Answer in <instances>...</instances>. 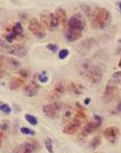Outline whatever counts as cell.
<instances>
[{"instance_id": "23", "label": "cell", "mask_w": 121, "mask_h": 153, "mask_svg": "<svg viewBox=\"0 0 121 153\" xmlns=\"http://www.w3.org/2000/svg\"><path fill=\"white\" fill-rule=\"evenodd\" d=\"M44 145L47 149V151L49 152V153H54L53 152V144H52V140L50 137L45 138L44 140Z\"/></svg>"}, {"instance_id": "28", "label": "cell", "mask_w": 121, "mask_h": 153, "mask_svg": "<svg viewBox=\"0 0 121 153\" xmlns=\"http://www.w3.org/2000/svg\"><path fill=\"white\" fill-rule=\"evenodd\" d=\"M20 133L25 134V135H35L36 134V132L34 130L28 128V127H25V126L20 128Z\"/></svg>"}, {"instance_id": "9", "label": "cell", "mask_w": 121, "mask_h": 153, "mask_svg": "<svg viewBox=\"0 0 121 153\" xmlns=\"http://www.w3.org/2000/svg\"><path fill=\"white\" fill-rule=\"evenodd\" d=\"M28 30H30V32L36 37V38L42 39V38L46 37V32L45 30L43 28V26L36 19L33 18L29 21L28 22Z\"/></svg>"}, {"instance_id": "11", "label": "cell", "mask_w": 121, "mask_h": 153, "mask_svg": "<svg viewBox=\"0 0 121 153\" xmlns=\"http://www.w3.org/2000/svg\"><path fill=\"white\" fill-rule=\"evenodd\" d=\"M85 76L87 81L92 84H98L103 77V72L101 69L97 66H91L88 71L85 73Z\"/></svg>"}, {"instance_id": "2", "label": "cell", "mask_w": 121, "mask_h": 153, "mask_svg": "<svg viewBox=\"0 0 121 153\" xmlns=\"http://www.w3.org/2000/svg\"><path fill=\"white\" fill-rule=\"evenodd\" d=\"M121 93V71L115 72L108 81L104 89L103 97L107 102H112L118 98Z\"/></svg>"}, {"instance_id": "38", "label": "cell", "mask_w": 121, "mask_h": 153, "mask_svg": "<svg viewBox=\"0 0 121 153\" xmlns=\"http://www.w3.org/2000/svg\"><path fill=\"white\" fill-rule=\"evenodd\" d=\"M95 153H102V152H95Z\"/></svg>"}, {"instance_id": "3", "label": "cell", "mask_w": 121, "mask_h": 153, "mask_svg": "<svg viewBox=\"0 0 121 153\" xmlns=\"http://www.w3.org/2000/svg\"><path fill=\"white\" fill-rule=\"evenodd\" d=\"M111 20L112 15L106 8L96 7L90 16L91 27L94 30H103L110 24Z\"/></svg>"}, {"instance_id": "37", "label": "cell", "mask_w": 121, "mask_h": 153, "mask_svg": "<svg viewBox=\"0 0 121 153\" xmlns=\"http://www.w3.org/2000/svg\"><path fill=\"white\" fill-rule=\"evenodd\" d=\"M119 67L121 69V58L120 60V62H119Z\"/></svg>"}, {"instance_id": "6", "label": "cell", "mask_w": 121, "mask_h": 153, "mask_svg": "<svg viewBox=\"0 0 121 153\" xmlns=\"http://www.w3.org/2000/svg\"><path fill=\"white\" fill-rule=\"evenodd\" d=\"M40 149V144L36 140H28L19 145H17L12 153H34L38 152Z\"/></svg>"}, {"instance_id": "15", "label": "cell", "mask_w": 121, "mask_h": 153, "mask_svg": "<svg viewBox=\"0 0 121 153\" xmlns=\"http://www.w3.org/2000/svg\"><path fill=\"white\" fill-rule=\"evenodd\" d=\"M54 13L57 16V18L58 19L59 23H61L63 26H66V23L68 22V18H67V15H66V11L64 9H62V8H58L55 11Z\"/></svg>"}, {"instance_id": "4", "label": "cell", "mask_w": 121, "mask_h": 153, "mask_svg": "<svg viewBox=\"0 0 121 153\" xmlns=\"http://www.w3.org/2000/svg\"><path fill=\"white\" fill-rule=\"evenodd\" d=\"M1 46L8 53L17 56V57H25L28 53V50L22 44H10L4 39L1 40Z\"/></svg>"}, {"instance_id": "24", "label": "cell", "mask_w": 121, "mask_h": 153, "mask_svg": "<svg viewBox=\"0 0 121 153\" xmlns=\"http://www.w3.org/2000/svg\"><path fill=\"white\" fill-rule=\"evenodd\" d=\"M25 118H26V120H27L30 125H32V126H36L37 123H38L37 118H36L35 116H33V115L26 114L25 115Z\"/></svg>"}, {"instance_id": "32", "label": "cell", "mask_w": 121, "mask_h": 153, "mask_svg": "<svg viewBox=\"0 0 121 153\" xmlns=\"http://www.w3.org/2000/svg\"><path fill=\"white\" fill-rule=\"evenodd\" d=\"M46 48L48 50H50V52H52V53H56L58 50V46L57 45H55V44H48L46 45Z\"/></svg>"}, {"instance_id": "33", "label": "cell", "mask_w": 121, "mask_h": 153, "mask_svg": "<svg viewBox=\"0 0 121 153\" xmlns=\"http://www.w3.org/2000/svg\"><path fill=\"white\" fill-rule=\"evenodd\" d=\"M121 112V100L119 102V103L117 104L116 108L114 109V111L112 112V114H119Z\"/></svg>"}, {"instance_id": "21", "label": "cell", "mask_w": 121, "mask_h": 153, "mask_svg": "<svg viewBox=\"0 0 121 153\" xmlns=\"http://www.w3.org/2000/svg\"><path fill=\"white\" fill-rule=\"evenodd\" d=\"M12 31H13L16 35H18L19 37H21V36L23 35V27H22V25H21L20 22L15 23V25L12 28Z\"/></svg>"}, {"instance_id": "18", "label": "cell", "mask_w": 121, "mask_h": 153, "mask_svg": "<svg viewBox=\"0 0 121 153\" xmlns=\"http://www.w3.org/2000/svg\"><path fill=\"white\" fill-rule=\"evenodd\" d=\"M3 38H4V40H5L6 42H8V43H10V44H12V42H13L14 40H16L17 38H20V37H19L18 35H16V34L12 31V30H8L7 32H5V33L3 35Z\"/></svg>"}, {"instance_id": "7", "label": "cell", "mask_w": 121, "mask_h": 153, "mask_svg": "<svg viewBox=\"0 0 121 153\" xmlns=\"http://www.w3.org/2000/svg\"><path fill=\"white\" fill-rule=\"evenodd\" d=\"M103 123V118L100 116L95 115L93 120H91L90 122L87 123L81 129V136L82 137H86L87 135H89L90 134L95 132L102 125Z\"/></svg>"}, {"instance_id": "34", "label": "cell", "mask_w": 121, "mask_h": 153, "mask_svg": "<svg viewBox=\"0 0 121 153\" xmlns=\"http://www.w3.org/2000/svg\"><path fill=\"white\" fill-rule=\"evenodd\" d=\"M90 101H91V99H90V98H86V99H85V102H84V103H85L86 105H87V104H89Z\"/></svg>"}, {"instance_id": "36", "label": "cell", "mask_w": 121, "mask_h": 153, "mask_svg": "<svg viewBox=\"0 0 121 153\" xmlns=\"http://www.w3.org/2000/svg\"><path fill=\"white\" fill-rule=\"evenodd\" d=\"M118 5H119V7H120V9L121 11V2H118Z\"/></svg>"}, {"instance_id": "26", "label": "cell", "mask_w": 121, "mask_h": 153, "mask_svg": "<svg viewBox=\"0 0 121 153\" xmlns=\"http://www.w3.org/2000/svg\"><path fill=\"white\" fill-rule=\"evenodd\" d=\"M10 126H11V123L8 120H3L1 122V133L4 134V132H7L10 129Z\"/></svg>"}, {"instance_id": "30", "label": "cell", "mask_w": 121, "mask_h": 153, "mask_svg": "<svg viewBox=\"0 0 121 153\" xmlns=\"http://www.w3.org/2000/svg\"><path fill=\"white\" fill-rule=\"evenodd\" d=\"M70 88H71V90L74 93V94H81V89L79 88V86L77 85H75L74 83H71V85H70Z\"/></svg>"}, {"instance_id": "22", "label": "cell", "mask_w": 121, "mask_h": 153, "mask_svg": "<svg viewBox=\"0 0 121 153\" xmlns=\"http://www.w3.org/2000/svg\"><path fill=\"white\" fill-rule=\"evenodd\" d=\"M4 59L6 60L5 62H6L11 67H12V68H18V67L20 66V62H19L17 60H15V59H13V58H12V57H5Z\"/></svg>"}, {"instance_id": "12", "label": "cell", "mask_w": 121, "mask_h": 153, "mask_svg": "<svg viewBox=\"0 0 121 153\" xmlns=\"http://www.w3.org/2000/svg\"><path fill=\"white\" fill-rule=\"evenodd\" d=\"M104 136L108 142L114 143L120 136V128L117 126H109L104 131Z\"/></svg>"}, {"instance_id": "29", "label": "cell", "mask_w": 121, "mask_h": 153, "mask_svg": "<svg viewBox=\"0 0 121 153\" xmlns=\"http://www.w3.org/2000/svg\"><path fill=\"white\" fill-rule=\"evenodd\" d=\"M69 55V51L67 49H62L59 51V53H58V58L60 60H65L67 56Z\"/></svg>"}, {"instance_id": "1", "label": "cell", "mask_w": 121, "mask_h": 153, "mask_svg": "<svg viewBox=\"0 0 121 153\" xmlns=\"http://www.w3.org/2000/svg\"><path fill=\"white\" fill-rule=\"evenodd\" d=\"M86 28V22L81 13H77L73 14L66 27L65 38L69 42H75L82 37Z\"/></svg>"}, {"instance_id": "17", "label": "cell", "mask_w": 121, "mask_h": 153, "mask_svg": "<svg viewBox=\"0 0 121 153\" xmlns=\"http://www.w3.org/2000/svg\"><path fill=\"white\" fill-rule=\"evenodd\" d=\"M65 92V86L61 82H57L52 89L51 94L55 97H59L60 95H62Z\"/></svg>"}, {"instance_id": "10", "label": "cell", "mask_w": 121, "mask_h": 153, "mask_svg": "<svg viewBox=\"0 0 121 153\" xmlns=\"http://www.w3.org/2000/svg\"><path fill=\"white\" fill-rule=\"evenodd\" d=\"M81 117H77L76 115L64 126L63 128V132L66 134H68V135H74L75 134L80 127L81 126Z\"/></svg>"}, {"instance_id": "14", "label": "cell", "mask_w": 121, "mask_h": 153, "mask_svg": "<svg viewBox=\"0 0 121 153\" xmlns=\"http://www.w3.org/2000/svg\"><path fill=\"white\" fill-rule=\"evenodd\" d=\"M94 44V38H87L85 40H83L82 42H81L78 45V48H77V51L81 53V54H84V53H87L90 51L92 45Z\"/></svg>"}, {"instance_id": "25", "label": "cell", "mask_w": 121, "mask_h": 153, "mask_svg": "<svg viewBox=\"0 0 121 153\" xmlns=\"http://www.w3.org/2000/svg\"><path fill=\"white\" fill-rule=\"evenodd\" d=\"M0 110L4 114H10L12 112V108L7 103H4V102H1V104H0Z\"/></svg>"}, {"instance_id": "31", "label": "cell", "mask_w": 121, "mask_h": 153, "mask_svg": "<svg viewBox=\"0 0 121 153\" xmlns=\"http://www.w3.org/2000/svg\"><path fill=\"white\" fill-rule=\"evenodd\" d=\"M38 79H39L41 83H46L48 81V79H49L48 76L46 75V71H42L41 74H39L38 75Z\"/></svg>"}, {"instance_id": "5", "label": "cell", "mask_w": 121, "mask_h": 153, "mask_svg": "<svg viewBox=\"0 0 121 153\" xmlns=\"http://www.w3.org/2000/svg\"><path fill=\"white\" fill-rule=\"evenodd\" d=\"M62 110H63V104L58 102H53L42 106V111L44 115L51 119L58 118L61 114Z\"/></svg>"}, {"instance_id": "8", "label": "cell", "mask_w": 121, "mask_h": 153, "mask_svg": "<svg viewBox=\"0 0 121 153\" xmlns=\"http://www.w3.org/2000/svg\"><path fill=\"white\" fill-rule=\"evenodd\" d=\"M41 24L43 26V28L48 29L49 30H54L58 27L59 21L53 13H49L41 15Z\"/></svg>"}, {"instance_id": "19", "label": "cell", "mask_w": 121, "mask_h": 153, "mask_svg": "<svg viewBox=\"0 0 121 153\" xmlns=\"http://www.w3.org/2000/svg\"><path fill=\"white\" fill-rule=\"evenodd\" d=\"M102 143V137L100 135H95L90 142V148L92 150H95L97 149Z\"/></svg>"}, {"instance_id": "27", "label": "cell", "mask_w": 121, "mask_h": 153, "mask_svg": "<svg viewBox=\"0 0 121 153\" xmlns=\"http://www.w3.org/2000/svg\"><path fill=\"white\" fill-rule=\"evenodd\" d=\"M18 73H19L20 76H21V78H23V79L28 78L30 76V71L28 69H20Z\"/></svg>"}, {"instance_id": "35", "label": "cell", "mask_w": 121, "mask_h": 153, "mask_svg": "<svg viewBox=\"0 0 121 153\" xmlns=\"http://www.w3.org/2000/svg\"><path fill=\"white\" fill-rule=\"evenodd\" d=\"M118 43H119V45H120V49L119 50V52H121V38L119 39V42H118Z\"/></svg>"}, {"instance_id": "20", "label": "cell", "mask_w": 121, "mask_h": 153, "mask_svg": "<svg viewBox=\"0 0 121 153\" xmlns=\"http://www.w3.org/2000/svg\"><path fill=\"white\" fill-rule=\"evenodd\" d=\"M74 111L73 108H71V107L66 108L65 111H64V121L65 122H66V121L69 122V120L74 117Z\"/></svg>"}, {"instance_id": "16", "label": "cell", "mask_w": 121, "mask_h": 153, "mask_svg": "<svg viewBox=\"0 0 121 153\" xmlns=\"http://www.w3.org/2000/svg\"><path fill=\"white\" fill-rule=\"evenodd\" d=\"M24 79L21 77H13L10 83H9V88L10 90L13 91V90H17L18 88H20L21 85H23L24 84Z\"/></svg>"}, {"instance_id": "13", "label": "cell", "mask_w": 121, "mask_h": 153, "mask_svg": "<svg viewBox=\"0 0 121 153\" xmlns=\"http://www.w3.org/2000/svg\"><path fill=\"white\" fill-rule=\"evenodd\" d=\"M38 89H39L38 85L35 82V80H32L24 87L23 93L28 97H34L37 94Z\"/></svg>"}]
</instances>
